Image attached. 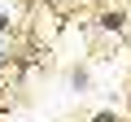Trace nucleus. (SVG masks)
Listing matches in <instances>:
<instances>
[{
	"label": "nucleus",
	"instance_id": "nucleus-1",
	"mask_svg": "<svg viewBox=\"0 0 131 122\" xmlns=\"http://www.w3.org/2000/svg\"><path fill=\"white\" fill-rule=\"evenodd\" d=\"M96 26H101L105 35H122V31H127V13H122V9H105V13L96 18Z\"/></svg>",
	"mask_w": 131,
	"mask_h": 122
},
{
	"label": "nucleus",
	"instance_id": "nucleus-3",
	"mask_svg": "<svg viewBox=\"0 0 131 122\" xmlns=\"http://www.w3.org/2000/svg\"><path fill=\"white\" fill-rule=\"evenodd\" d=\"M92 122H127V118H118V113H109V109H105V113H96Z\"/></svg>",
	"mask_w": 131,
	"mask_h": 122
},
{
	"label": "nucleus",
	"instance_id": "nucleus-2",
	"mask_svg": "<svg viewBox=\"0 0 131 122\" xmlns=\"http://www.w3.org/2000/svg\"><path fill=\"white\" fill-rule=\"evenodd\" d=\"M88 83H92L88 70H70V87H74V92H88Z\"/></svg>",
	"mask_w": 131,
	"mask_h": 122
},
{
	"label": "nucleus",
	"instance_id": "nucleus-4",
	"mask_svg": "<svg viewBox=\"0 0 131 122\" xmlns=\"http://www.w3.org/2000/svg\"><path fill=\"white\" fill-rule=\"evenodd\" d=\"M9 61H13V57H9V48L0 44V70H9Z\"/></svg>",
	"mask_w": 131,
	"mask_h": 122
},
{
	"label": "nucleus",
	"instance_id": "nucleus-6",
	"mask_svg": "<svg viewBox=\"0 0 131 122\" xmlns=\"http://www.w3.org/2000/svg\"><path fill=\"white\" fill-rule=\"evenodd\" d=\"M0 92H5V83H0ZM0 105H5V96H0Z\"/></svg>",
	"mask_w": 131,
	"mask_h": 122
},
{
	"label": "nucleus",
	"instance_id": "nucleus-5",
	"mask_svg": "<svg viewBox=\"0 0 131 122\" xmlns=\"http://www.w3.org/2000/svg\"><path fill=\"white\" fill-rule=\"evenodd\" d=\"M5 31H9V13H0V39H5Z\"/></svg>",
	"mask_w": 131,
	"mask_h": 122
}]
</instances>
